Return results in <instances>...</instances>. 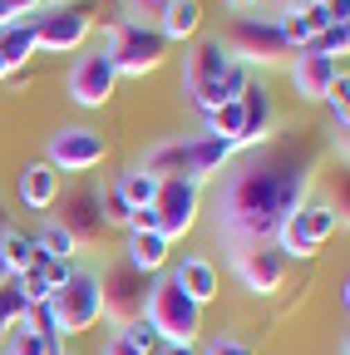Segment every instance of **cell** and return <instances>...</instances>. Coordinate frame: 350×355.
<instances>
[{"instance_id":"6da1fadb","label":"cell","mask_w":350,"mask_h":355,"mask_svg":"<svg viewBox=\"0 0 350 355\" xmlns=\"http://www.w3.org/2000/svg\"><path fill=\"white\" fill-rule=\"evenodd\" d=\"M311 193V158L281 148V144H256L242 148L222 173L212 178V242L232 252L247 247H272L277 227L306 202Z\"/></svg>"},{"instance_id":"7a4b0ae2","label":"cell","mask_w":350,"mask_h":355,"mask_svg":"<svg viewBox=\"0 0 350 355\" xmlns=\"http://www.w3.org/2000/svg\"><path fill=\"white\" fill-rule=\"evenodd\" d=\"M232 158H237L232 144H222V139H212V133L198 128V133H173V139H158L139 158V168H148L153 178H178V183L207 188Z\"/></svg>"},{"instance_id":"3957f363","label":"cell","mask_w":350,"mask_h":355,"mask_svg":"<svg viewBox=\"0 0 350 355\" xmlns=\"http://www.w3.org/2000/svg\"><path fill=\"white\" fill-rule=\"evenodd\" d=\"M247 79H252V69H242L217 35L193 40L183 50V94L198 114H212L222 99H237L247 89Z\"/></svg>"},{"instance_id":"277c9868","label":"cell","mask_w":350,"mask_h":355,"mask_svg":"<svg viewBox=\"0 0 350 355\" xmlns=\"http://www.w3.org/2000/svg\"><path fill=\"white\" fill-rule=\"evenodd\" d=\"M143 321L153 326L158 345H198V336H202V306L173 282V272H163V277L148 282Z\"/></svg>"},{"instance_id":"5b68a950","label":"cell","mask_w":350,"mask_h":355,"mask_svg":"<svg viewBox=\"0 0 350 355\" xmlns=\"http://www.w3.org/2000/svg\"><path fill=\"white\" fill-rule=\"evenodd\" d=\"M104 55H109V64H114V74L123 79H143V74H153L163 60H168V40L158 35V25H139V20H123V15H114L109 25H104Z\"/></svg>"},{"instance_id":"8992f818","label":"cell","mask_w":350,"mask_h":355,"mask_svg":"<svg viewBox=\"0 0 350 355\" xmlns=\"http://www.w3.org/2000/svg\"><path fill=\"white\" fill-rule=\"evenodd\" d=\"M30 30H35V50L79 55L84 40L94 35V6L89 0H55V6H40L30 15Z\"/></svg>"},{"instance_id":"52a82bcc","label":"cell","mask_w":350,"mask_h":355,"mask_svg":"<svg viewBox=\"0 0 350 355\" xmlns=\"http://www.w3.org/2000/svg\"><path fill=\"white\" fill-rule=\"evenodd\" d=\"M227 44V55L242 64V69H256V64H286L291 60V44L281 40L277 20L272 15H256V10H242L232 15L227 35H217Z\"/></svg>"},{"instance_id":"ba28073f","label":"cell","mask_w":350,"mask_h":355,"mask_svg":"<svg viewBox=\"0 0 350 355\" xmlns=\"http://www.w3.org/2000/svg\"><path fill=\"white\" fill-rule=\"evenodd\" d=\"M335 227H340V207L335 202H326V198H311V202H301L281 227H277V252L291 261V257H316L331 237H335Z\"/></svg>"},{"instance_id":"9c48e42d","label":"cell","mask_w":350,"mask_h":355,"mask_svg":"<svg viewBox=\"0 0 350 355\" xmlns=\"http://www.w3.org/2000/svg\"><path fill=\"white\" fill-rule=\"evenodd\" d=\"M50 316H55V331L60 340L64 336H84L99 326V272H84V266H74V277L45 301Z\"/></svg>"},{"instance_id":"30bf717a","label":"cell","mask_w":350,"mask_h":355,"mask_svg":"<svg viewBox=\"0 0 350 355\" xmlns=\"http://www.w3.org/2000/svg\"><path fill=\"white\" fill-rule=\"evenodd\" d=\"M148 282L143 272H134L123 257L114 266H104V277H99V321H109L114 331L128 326V321H139L143 316V301H148Z\"/></svg>"},{"instance_id":"8fae6325","label":"cell","mask_w":350,"mask_h":355,"mask_svg":"<svg viewBox=\"0 0 350 355\" xmlns=\"http://www.w3.org/2000/svg\"><path fill=\"white\" fill-rule=\"evenodd\" d=\"M104 158H109V139L99 128H89V123H64V128L50 133V144H45V163L55 173H89Z\"/></svg>"},{"instance_id":"7c38bea8","label":"cell","mask_w":350,"mask_h":355,"mask_svg":"<svg viewBox=\"0 0 350 355\" xmlns=\"http://www.w3.org/2000/svg\"><path fill=\"white\" fill-rule=\"evenodd\" d=\"M114 89H119V74L104 55V44H94V50H79L69 74H64V94L79 104V109H104L114 99Z\"/></svg>"},{"instance_id":"4fadbf2b","label":"cell","mask_w":350,"mask_h":355,"mask_svg":"<svg viewBox=\"0 0 350 355\" xmlns=\"http://www.w3.org/2000/svg\"><path fill=\"white\" fill-rule=\"evenodd\" d=\"M153 212H158V232L168 242H178V237H188L198 222H202V188L178 183V178H158Z\"/></svg>"},{"instance_id":"5bb4252c","label":"cell","mask_w":350,"mask_h":355,"mask_svg":"<svg viewBox=\"0 0 350 355\" xmlns=\"http://www.w3.org/2000/svg\"><path fill=\"white\" fill-rule=\"evenodd\" d=\"M227 266H232V277L252 291V296H277L281 286H286V257L277 252V247H247V252H232L227 257Z\"/></svg>"},{"instance_id":"9a60e30c","label":"cell","mask_w":350,"mask_h":355,"mask_svg":"<svg viewBox=\"0 0 350 355\" xmlns=\"http://www.w3.org/2000/svg\"><path fill=\"white\" fill-rule=\"evenodd\" d=\"M64 198V212H55L50 222H60V227L74 237V247H99L109 237L104 227V212H99V188H74V193H60Z\"/></svg>"},{"instance_id":"2e32d148","label":"cell","mask_w":350,"mask_h":355,"mask_svg":"<svg viewBox=\"0 0 350 355\" xmlns=\"http://www.w3.org/2000/svg\"><path fill=\"white\" fill-rule=\"evenodd\" d=\"M340 69H345L340 60H326V55H311V50H296L286 60V79L296 89V99H306V104H321L331 94V84L340 79Z\"/></svg>"},{"instance_id":"e0dca14e","label":"cell","mask_w":350,"mask_h":355,"mask_svg":"<svg viewBox=\"0 0 350 355\" xmlns=\"http://www.w3.org/2000/svg\"><path fill=\"white\" fill-rule=\"evenodd\" d=\"M237 104H242V148L272 144V128H277V104H272V89L252 74V79H247V89L237 94Z\"/></svg>"},{"instance_id":"ac0fdd59","label":"cell","mask_w":350,"mask_h":355,"mask_svg":"<svg viewBox=\"0 0 350 355\" xmlns=\"http://www.w3.org/2000/svg\"><path fill=\"white\" fill-rule=\"evenodd\" d=\"M15 193H20V202H25L30 212H50V207L60 202V193H64V178H60L45 158H40V163H25V168H20Z\"/></svg>"},{"instance_id":"d6986e66","label":"cell","mask_w":350,"mask_h":355,"mask_svg":"<svg viewBox=\"0 0 350 355\" xmlns=\"http://www.w3.org/2000/svg\"><path fill=\"white\" fill-rule=\"evenodd\" d=\"M168 257H173V242L163 232H123V261L143 277H163L168 272Z\"/></svg>"},{"instance_id":"ffe728a7","label":"cell","mask_w":350,"mask_h":355,"mask_svg":"<svg viewBox=\"0 0 350 355\" xmlns=\"http://www.w3.org/2000/svg\"><path fill=\"white\" fill-rule=\"evenodd\" d=\"M173 282H178L198 306H212L217 296H222V277H217L212 257H202V252H193V257H183L178 266H173Z\"/></svg>"},{"instance_id":"44dd1931","label":"cell","mask_w":350,"mask_h":355,"mask_svg":"<svg viewBox=\"0 0 350 355\" xmlns=\"http://www.w3.org/2000/svg\"><path fill=\"white\" fill-rule=\"evenodd\" d=\"M158 35L168 44H193L202 35V0H173L158 20Z\"/></svg>"},{"instance_id":"7402d4cb","label":"cell","mask_w":350,"mask_h":355,"mask_svg":"<svg viewBox=\"0 0 350 355\" xmlns=\"http://www.w3.org/2000/svg\"><path fill=\"white\" fill-rule=\"evenodd\" d=\"M35 55H40V50H35V30H30V20H15V25L0 30V60H6L10 74L25 69Z\"/></svg>"},{"instance_id":"603a6c76","label":"cell","mask_w":350,"mask_h":355,"mask_svg":"<svg viewBox=\"0 0 350 355\" xmlns=\"http://www.w3.org/2000/svg\"><path fill=\"white\" fill-rule=\"evenodd\" d=\"M0 350H6V355H55V350H60V340H55V336H45V331H40V326L25 316V321H15V326H10V336H6V345H0Z\"/></svg>"},{"instance_id":"cb8c5ba5","label":"cell","mask_w":350,"mask_h":355,"mask_svg":"<svg viewBox=\"0 0 350 355\" xmlns=\"http://www.w3.org/2000/svg\"><path fill=\"white\" fill-rule=\"evenodd\" d=\"M114 188L123 193L128 207H153V198H158V178H153L148 168H139V163H128V168L114 178Z\"/></svg>"},{"instance_id":"d4e9b609","label":"cell","mask_w":350,"mask_h":355,"mask_svg":"<svg viewBox=\"0 0 350 355\" xmlns=\"http://www.w3.org/2000/svg\"><path fill=\"white\" fill-rule=\"evenodd\" d=\"M321 104H326V114H331L335 148H340V158H345V128H350V74H345V69H340V79L331 84V94H326Z\"/></svg>"},{"instance_id":"484cf974","label":"cell","mask_w":350,"mask_h":355,"mask_svg":"<svg viewBox=\"0 0 350 355\" xmlns=\"http://www.w3.org/2000/svg\"><path fill=\"white\" fill-rule=\"evenodd\" d=\"M0 257H6V266H10V277H20V272H30V266L40 261V247H35V237H30V232L10 227L6 237H0Z\"/></svg>"},{"instance_id":"4316f807","label":"cell","mask_w":350,"mask_h":355,"mask_svg":"<svg viewBox=\"0 0 350 355\" xmlns=\"http://www.w3.org/2000/svg\"><path fill=\"white\" fill-rule=\"evenodd\" d=\"M35 247L45 252V257H64V261H74L79 257V247H74V237L60 227V222H45V227L35 232Z\"/></svg>"},{"instance_id":"83f0119b","label":"cell","mask_w":350,"mask_h":355,"mask_svg":"<svg viewBox=\"0 0 350 355\" xmlns=\"http://www.w3.org/2000/svg\"><path fill=\"white\" fill-rule=\"evenodd\" d=\"M306 50H311V55H326V60H340V55L350 50V25H326L321 35L306 40Z\"/></svg>"},{"instance_id":"f1b7e54d","label":"cell","mask_w":350,"mask_h":355,"mask_svg":"<svg viewBox=\"0 0 350 355\" xmlns=\"http://www.w3.org/2000/svg\"><path fill=\"white\" fill-rule=\"evenodd\" d=\"M25 316H30V306H25V296L15 291V282H6V286H0V345H6L10 326H15V321H25Z\"/></svg>"},{"instance_id":"f546056e","label":"cell","mask_w":350,"mask_h":355,"mask_svg":"<svg viewBox=\"0 0 350 355\" xmlns=\"http://www.w3.org/2000/svg\"><path fill=\"white\" fill-rule=\"evenodd\" d=\"M99 212H104V227H128V217H134V207L123 202V193L114 183L99 188Z\"/></svg>"},{"instance_id":"4dcf8cb0","label":"cell","mask_w":350,"mask_h":355,"mask_svg":"<svg viewBox=\"0 0 350 355\" xmlns=\"http://www.w3.org/2000/svg\"><path fill=\"white\" fill-rule=\"evenodd\" d=\"M114 336H119L128 350H139V355H158V336H153V326H148L143 316H139V321H128V326H119Z\"/></svg>"},{"instance_id":"1f68e13d","label":"cell","mask_w":350,"mask_h":355,"mask_svg":"<svg viewBox=\"0 0 350 355\" xmlns=\"http://www.w3.org/2000/svg\"><path fill=\"white\" fill-rule=\"evenodd\" d=\"M198 355H256V345L237 331H217L207 345H198Z\"/></svg>"},{"instance_id":"d6a6232c","label":"cell","mask_w":350,"mask_h":355,"mask_svg":"<svg viewBox=\"0 0 350 355\" xmlns=\"http://www.w3.org/2000/svg\"><path fill=\"white\" fill-rule=\"evenodd\" d=\"M35 266H40V277H45L50 296H55V291L74 277V261H64V257H45V252H40V261H35Z\"/></svg>"},{"instance_id":"836d02e7","label":"cell","mask_w":350,"mask_h":355,"mask_svg":"<svg viewBox=\"0 0 350 355\" xmlns=\"http://www.w3.org/2000/svg\"><path fill=\"white\" fill-rule=\"evenodd\" d=\"M168 6H173V0H123V20H139V25H158Z\"/></svg>"},{"instance_id":"e575fe53","label":"cell","mask_w":350,"mask_h":355,"mask_svg":"<svg viewBox=\"0 0 350 355\" xmlns=\"http://www.w3.org/2000/svg\"><path fill=\"white\" fill-rule=\"evenodd\" d=\"M6 6H10V15H15V20H30L40 6H45V0H6Z\"/></svg>"},{"instance_id":"d590c367","label":"cell","mask_w":350,"mask_h":355,"mask_svg":"<svg viewBox=\"0 0 350 355\" xmlns=\"http://www.w3.org/2000/svg\"><path fill=\"white\" fill-rule=\"evenodd\" d=\"M99 355H139V350H128V345H123V340H119V336H109V340H104V350H99Z\"/></svg>"},{"instance_id":"8d00e7d4","label":"cell","mask_w":350,"mask_h":355,"mask_svg":"<svg viewBox=\"0 0 350 355\" xmlns=\"http://www.w3.org/2000/svg\"><path fill=\"white\" fill-rule=\"evenodd\" d=\"M158 355H198V345H158Z\"/></svg>"},{"instance_id":"74e56055","label":"cell","mask_w":350,"mask_h":355,"mask_svg":"<svg viewBox=\"0 0 350 355\" xmlns=\"http://www.w3.org/2000/svg\"><path fill=\"white\" fill-rule=\"evenodd\" d=\"M6 232H10V202L0 198V237H6Z\"/></svg>"},{"instance_id":"f35d334b","label":"cell","mask_w":350,"mask_h":355,"mask_svg":"<svg viewBox=\"0 0 350 355\" xmlns=\"http://www.w3.org/2000/svg\"><path fill=\"white\" fill-rule=\"evenodd\" d=\"M6 25H15V15H10V6H6V0H0V30H6Z\"/></svg>"},{"instance_id":"ab89813d","label":"cell","mask_w":350,"mask_h":355,"mask_svg":"<svg viewBox=\"0 0 350 355\" xmlns=\"http://www.w3.org/2000/svg\"><path fill=\"white\" fill-rule=\"evenodd\" d=\"M227 6H232V15H242V10H252V6H256V0H227Z\"/></svg>"},{"instance_id":"60d3db41","label":"cell","mask_w":350,"mask_h":355,"mask_svg":"<svg viewBox=\"0 0 350 355\" xmlns=\"http://www.w3.org/2000/svg\"><path fill=\"white\" fill-rule=\"evenodd\" d=\"M6 79H10V69H6V60H0V84H6Z\"/></svg>"},{"instance_id":"b9f144b4","label":"cell","mask_w":350,"mask_h":355,"mask_svg":"<svg viewBox=\"0 0 350 355\" xmlns=\"http://www.w3.org/2000/svg\"><path fill=\"white\" fill-rule=\"evenodd\" d=\"M277 6H281V10H286V6H301V0H277Z\"/></svg>"},{"instance_id":"7bdbcfd3","label":"cell","mask_w":350,"mask_h":355,"mask_svg":"<svg viewBox=\"0 0 350 355\" xmlns=\"http://www.w3.org/2000/svg\"><path fill=\"white\" fill-rule=\"evenodd\" d=\"M55 355H79V350H64V345H60V350H55Z\"/></svg>"},{"instance_id":"ee69618b","label":"cell","mask_w":350,"mask_h":355,"mask_svg":"<svg viewBox=\"0 0 350 355\" xmlns=\"http://www.w3.org/2000/svg\"><path fill=\"white\" fill-rule=\"evenodd\" d=\"M45 6H55V0H45Z\"/></svg>"},{"instance_id":"f6af8a7d","label":"cell","mask_w":350,"mask_h":355,"mask_svg":"<svg viewBox=\"0 0 350 355\" xmlns=\"http://www.w3.org/2000/svg\"><path fill=\"white\" fill-rule=\"evenodd\" d=\"M340 355H345V350H340Z\"/></svg>"}]
</instances>
